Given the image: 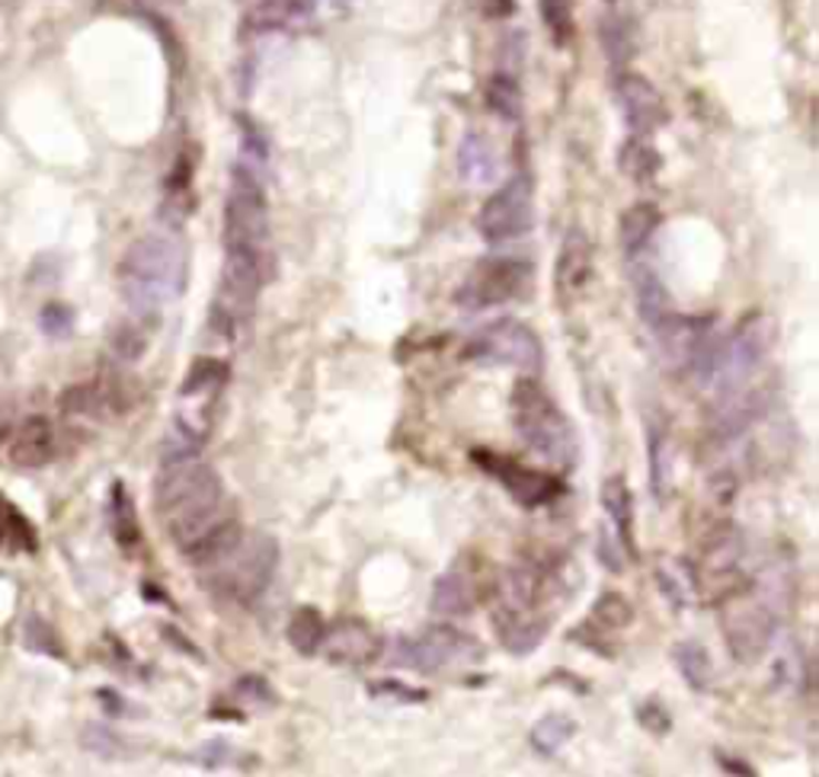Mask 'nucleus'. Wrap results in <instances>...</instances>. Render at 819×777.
<instances>
[{"mask_svg":"<svg viewBox=\"0 0 819 777\" xmlns=\"http://www.w3.org/2000/svg\"><path fill=\"white\" fill-rule=\"evenodd\" d=\"M323 636H326V621L314 604H301L294 608V614L289 618V628H286V640L298 656H318L323 646Z\"/></svg>","mask_w":819,"mask_h":777,"instance_id":"nucleus-26","label":"nucleus"},{"mask_svg":"<svg viewBox=\"0 0 819 777\" xmlns=\"http://www.w3.org/2000/svg\"><path fill=\"white\" fill-rule=\"evenodd\" d=\"M531 221H535V196H531V179L522 173L502 183L497 193L480 205L477 234L487 244H506V240L526 237Z\"/></svg>","mask_w":819,"mask_h":777,"instance_id":"nucleus-12","label":"nucleus"},{"mask_svg":"<svg viewBox=\"0 0 819 777\" xmlns=\"http://www.w3.org/2000/svg\"><path fill=\"white\" fill-rule=\"evenodd\" d=\"M321 650L336 665H372L384 653V640L365 621L343 618L333 628H326Z\"/></svg>","mask_w":819,"mask_h":777,"instance_id":"nucleus-18","label":"nucleus"},{"mask_svg":"<svg viewBox=\"0 0 819 777\" xmlns=\"http://www.w3.org/2000/svg\"><path fill=\"white\" fill-rule=\"evenodd\" d=\"M154 506L174 547L193 567L215 560L240 535V521L225 499L221 474L199 458L164 464L154 484Z\"/></svg>","mask_w":819,"mask_h":777,"instance_id":"nucleus-1","label":"nucleus"},{"mask_svg":"<svg viewBox=\"0 0 819 777\" xmlns=\"http://www.w3.org/2000/svg\"><path fill=\"white\" fill-rule=\"evenodd\" d=\"M646 448H650V489L653 499L663 503L670 493V435L663 426H650Z\"/></svg>","mask_w":819,"mask_h":777,"instance_id":"nucleus-34","label":"nucleus"},{"mask_svg":"<svg viewBox=\"0 0 819 777\" xmlns=\"http://www.w3.org/2000/svg\"><path fill=\"white\" fill-rule=\"evenodd\" d=\"M675 672L682 675V682L695 694H707L714 688V662L707 646L698 640H678L673 646Z\"/></svg>","mask_w":819,"mask_h":777,"instance_id":"nucleus-24","label":"nucleus"},{"mask_svg":"<svg viewBox=\"0 0 819 777\" xmlns=\"http://www.w3.org/2000/svg\"><path fill=\"white\" fill-rule=\"evenodd\" d=\"M225 247L266 250L269 253V201H266L263 167L237 157L231 186L225 199Z\"/></svg>","mask_w":819,"mask_h":777,"instance_id":"nucleus-7","label":"nucleus"},{"mask_svg":"<svg viewBox=\"0 0 819 777\" xmlns=\"http://www.w3.org/2000/svg\"><path fill=\"white\" fill-rule=\"evenodd\" d=\"M634 308H637V317L644 320L650 330L660 323V317L670 311V294L660 282L656 269L646 266V262L634 266Z\"/></svg>","mask_w":819,"mask_h":777,"instance_id":"nucleus-25","label":"nucleus"},{"mask_svg":"<svg viewBox=\"0 0 819 777\" xmlns=\"http://www.w3.org/2000/svg\"><path fill=\"white\" fill-rule=\"evenodd\" d=\"M602 509L609 516V528L614 531V538L624 545L628 557H634V496L624 484V477H609L602 484Z\"/></svg>","mask_w":819,"mask_h":777,"instance_id":"nucleus-22","label":"nucleus"},{"mask_svg":"<svg viewBox=\"0 0 819 777\" xmlns=\"http://www.w3.org/2000/svg\"><path fill=\"white\" fill-rule=\"evenodd\" d=\"M465 359L474 365H487V369L538 372L545 365V345L528 323L516 317H502V320L480 327L470 336L465 343Z\"/></svg>","mask_w":819,"mask_h":777,"instance_id":"nucleus-8","label":"nucleus"},{"mask_svg":"<svg viewBox=\"0 0 819 777\" xmlns=\"http://www.w3.org/2000/svg\"><path fill=\"white\" fill-rule=\"evenodd\" d=\"M775 682L788 691H807V685H810V662H807L797 640H788L778 650V656H775Z\"/></svg>","mask_w":819,"mask_h":777,"instance_id":"nucleus-33","label":"nucleus"},{"mask_svg":"<svg viewBox=\"0 0 819 777\" xmlns=\"http://www.w3.org/2000/svg\"><path fill=\"white\" fill-rule=\"evenodd\" d=\"M0 547L13 553H35L39 550V535L32 521L10 499L0 496Z\"/></svg>","mask_w":819,"mask_h":777,"instance_id":"nucleus-28","label":"nucleus"},{"mask_svg":"<svg viewBox=\"0 0 819 777\" xmlns=\"http://www.w3.org/2000/svg\"><path fill=\"white\" fill-rule=\"evenodd\" d=\"M624 557H628V550L614 538V531H602L599 535V560H602V567L612 570V573H621L624 570Z\"/></svg>","mask_w":819,"mask_h":777,"instance_id":"nucleus-44","label":"nucleus"},{"mask_svg":"<svg viewBox=\"0 0 819 777\" xmlns=\"http://www.w3.org/2000/svg\"><path fill=\"white\" fill-rule=\"evenodd\" d=\"M484 100L490 106V113H497L506 122H519L522 118V86L516 81V74H494L487 81Z\"/></svg>","mask_w":819,"mask_h":777,"instance_id":"nucleus-32","label":"nucleus"},{"mask_svg":"<svg viewBox=\"0 0 819 777\" xmlns=\"http://www.w3.org/2000/svg\"><path fill=\"white\" fill-rule=\"evenodd\" d=\"M474 464L484 467L490 477H497L499 487L526 509L551 506L557 496L563 493V480L554 477V474L528 467V464H519L512 458H502V455H494V452H474Z\"/></svg>","mask_w":819,"mask_h":777,"instance_id":"nucleus-14","label":"nucleus"},{"mask_svg":"<svg viewBox=\"0 0 819 777\" xmlns=\"http://www.w3.org/2000/svg\"><path fill=\"white\" fill-rule=\"evenodd\" d=\"M147 336L138 333V327H118L113 333V352H116L122 362H138L145 355Z\"/></svg>","mask_w":819,"mask_h":777,"instance_id":"nucleus-42","label":"nucleus"},{"mask_svg":"<svg viewBox=\"0 0 819 777\" xmlns=\"http://www.w3.org/2000/svg\"><path fill=\"white\" fill-rule=\"evenodd\" d=\"M235 701H240L247 711H272V707H279V694L272 688V682L266 678V675H257V672H250V675H240L235 682Z\"/></svg>","mask_w":819,"mask_h":777,"instance_id":"nucleus-36","label":"nucleus"},{"mask_svg":"<svg viewBox=\"0 0 819 777\" xmlns=\"http://www.w3.org/2000/svg\"><path fill=\"white\" fill-rule=\"evenodd\" d=\"M592 624H599L609 633L624 631L634 624V604L628 602V595H621V592H602L592 604Z\"/></svg>","mask_w":819,"mask_h":777,"instance_id":"nucleus-35","label":"nucleus"},{"mask_svg":"<svg viewBox=\"0 0 819 777\" xmlns=\"http://www.w3.org/2000/svg\"><path fill=\"white\" fill-rule=\"evenodd\" d=\"M614 100L618 110L624 115V125L631 128V135H653L660 125L670 122L663 93L650 84L641 74L631 71H618L614 77Z\"/></svg>","mask_w":819,"mask_h":777,"instance_id":"nucleus-16","label":"nucleus"},{"mask_svg":"<svg viewBox=\"0 0 819 777\" xmlns=\"http://www.w3.org/2000/svg\"><path fill=\"white\" fill-rule=\"evenodd\" d=\"M55 426L45 416H30L10 442V460L20 467H42L55 458Z\"/></svg>","mask_w":819,"mask_h":777,"instance_id":"nucleus-20","label":"nucleus"},{"mask_svg":"<svg viewBox=\"0 0 819 777\" xmlns=\"http://www.w3.org/2000/svg\"><path fill=\"white\" fill-rule=\"evenodd\" d=\"M531 262L522 257H487L480 259L465 286L458 288V304L465 311H484V308H499L509 301H519L531 288Z\"/></svg>","mask_w":819,"mask_h":777,"instance_id":"nucleus-11","label":"nucleus"},{"mask_svg":"<svg viewBox=\"0 0 819 777\" xmlns=\"http://www.w3.org/2000/svg\"><path fill=\"white\" fill-rule=\"evenodd\" d=\"M714 762H717V768L727 771V775L756 777V768H753L746 758H736V755H727V752H714Z\"/></svg>","mask_w":819,"mask_h":777,"instance_id":"nucleus-46","label":"nucleus"},{"mask_svg":"<svg viewBox=\"0 0 819 777\" xmlns=\"http://www.w3.org/2000/svg\"><path fill=\"white\" fill-rule=\"evenodd\" d=\"M23 640H27V646H30L32 653L55 656V660L64 656V646H61L59 633H55L52 624H45L42 618H30V621H27V628H23Z\"/></svg>","mask_w":819,"mask_h":777,"instance_id":"nucleus-39","label":"nucleus"},{"mask_svg":"<svg viewBox=\"0 0 819 777\" xmlns=\"http://www.w3.org/2000/svg\"><path fill=\"white\" fill-rule=\"evenodd\" d=\"M663 225V215L653 201H634L624 215H621V247L631 259H637L646 250V244L653 240V234Z\"/></svg>","mask_w":819,"mask_h":777,"instance_id":"nucleus-23","label":"nucleus"},{"mask_svg":"<svg viewBox=\"0 0 819 777\" xmlns=\"http://www.w3.org/2000/svg\"><path fill=\"white\" fill-rule=\"evenodd\" d=\"M541 20H545V27H548L557 45L570 42V35H573V7H570V0H541Z\"/></svg>","mask_w":819,"mask_h":777,"instance_id":"nucleus-38","label":"nucleus"},{"mask_svg":"<svg viewBox=\"0 0 819 777\" xmlns=\"http://www.w3.org/2000/svg\"><path fill=\"white\" fill-rule=\"evenodd\" d=\"M602 52L612 61V68H624L631 55H634V35H631V27L628 20L621 17H605L602 20Z\"/></svg>","mask_w":819,"mask_h":777,"instance_id":"nucleus-37","label":"nucleus"},{"mask_svg":"<svg viewBox=\"0 0 819 777\" xmlns=\"http://www.w3.org/2000/svg\"><path fill=\"white\" fill-rule=\"evenodd\" d=\"M228 758H231V748L225 746V743H211L208 748H203V768H208V771L228 765Z\"/></svg>","mask_w":819,"mask_h":777,"instance_id":"nucleus-47","label":"nucleus"},{"mask_svg":"<svg viewBox=\"0 0 819 777\" xmlns=\"http://www.w3.org/2000/svg\"><path fill=\"white\" fill-rule=\"evenodd\" d=\"M484 13L487 17H509V13H516V0H484Z\"/></svg>","mask_w":819,"mask_h":777,"instance_id":"nucleus-48","label":"nucleus"},{"mask_svg":"<svg viewBox=\"0 0 819 777\" xmlns=\"http://www.w3.org/2000/svg\"><path fill=\"white\" fill-rule=\"evenodd\" d=\"M656 586H660V595L673 604L675 611H685L688 602L695 599V570L692 563H682V560H670V563H660L656 567Z\"/></svg>","mask_w":819,"mask_h":777,"instance_id":"nucleus-29","label":"nucleus"},{"mask_svg":"<svg viewBox=\"0 0 819 777\" xmlns=\"http://www.w3.org/2000/svg\"><path fill=\"white\" fill-rule=\"evenodd\" d=\"M637 723L650 729L653 736H663V733H670V726H673V719H670V711L663 707V704H656V701H646L637 707Z\"/></svg>","mask_w":819,"mask_h":777,"instance_id":"nucleus-43","label":"nucleus"},{"mask_svg":"<svg viewBox=\"0 0 819 777\" xmlns=\"http://www.w3.org/2000/svg\"><path fill=\"white\" fill-rule=\"evenodd\" d=\"M480 595H484V589H480L477 576L470 573L465 563H455L433 582L429 608L445 618H458V614H470L480 602Z\"/></svg>","mask_w":819,"mask_h":777,"instance_id":"nucleus-19","label":"nucleus"},{"mask_svg":"<svg viewBox=\"0 0 819 777\" xmlns=\"http://www.w3.org/2000/svg\"><path fill=\"white\" fill-rule=\"evenodd\" d=\"M656 343H660V355L673 372H685L695 365L698 352L704 343L714 336V317H688V314H666L660 317V323L653 327Z\"/></svg>","mask_w":819,"mask_h":777,"instance_id":"nucleus-15","label":"nucleus"},{"mask_svg":"<svg viewBox=\"0 0 819 777\" xmlns=\"http://www.w3.org/2000/svg\"><path fill=\"white\" fill-rule=\"evenodd\" d=\"M781 582L775 576H756L743 579L733 592H727L717 602V618L724 643L736 662H759L778 640L781 621H785V604L788 599L781 595Z\"/></svg>","mask_w":819,"mask_h":777,"instance_id":"nucleus-3","label":"nucleus"},{"mask_svg":"<svg viewBox=\"0 0 819 777\" xmlns=\"http://www.w3.org/2000/svg\"><path fill=\"white\" fill-rule=\"evenodd\" d=\"M100 701L113 711V717H118V711H125V707H128V704H125L118 694H113V691H100Z\"/></svg>","mask_w":819,"mask_h":777,"instance_id":"nucleus-49","label":"nucleus"},{"mask_svg":"<svg viewBox=\"0 0 819 777\" xmlns=\"http://www.w3.org/2000/svg\"><path fill=\"white\" fill-rule=\"evenodd\" d=\"M189 262L183 247L167 234L138 237L118 262V291L138 317H157L186 288Z\"/></svg>","mask_w":819,"mask_h":777,"instance_id":"nucleus-2","label":"nucleus"},{"mask_svg":"<svg viewBox=\"0 0 819 777\" xmlns=\"http://www.w3.org/2000/svg\"><path fill=\"white\" fill-rule=\"evenodd\" d=\"M84 748L93 752V755H100V758H118V755H125L122 752V739H118L110 726H100V723L84 726Z\"/></svg>","mask_w":819,"mask_h":777,"instance_id":"nucleus-41","label":"nucleus"},{"mask_svg":"<svg viewBox=\"0 0 819 777\" xmlns=\"http://www.w3.org/2000/svg\"><path fill=\"white\" fill-rule=\"evenodd\" d=\"M589 282H592V244L583 230L570 228L560 240L554 262V291L560 304L583 298Z\"/></svg>","mask_w":819,"mask_h":777,"instance_id":"nucleus-17","label":"nucleus"},{"mask_svg":"<svg viewBox=\"0 0 819 777\" xmlns=\"http://www.w3.org/2000/svg\"><path fill=\"white\" fill-rule=\"evenodd\" d=\"M480 656H484L480 643L470 633H462L448 624H436L419 636H404L397 643V665L413 669V672H426V675L442 672L455 662H477Z\"/></svg>","mask_w":819,"mask_h":777,"instance_id":"nucleus-13","label":"nucleus"},{"mask_svg":"<svg viewBox=\"0 0 819 777\" xmlns=\"http://www.w3.org/2000/svg\"><path fill=\"white\" fill-rule=\"evenodd\" d=\"M458 173L468 186H487L499 179V157L490 138L480 132H468L458 144Z\"/></svg>","mask_w":819,"mask_h":777,"instance_id":"nucleus-21","label":"nucleus"},{"mask_svg":"<svg viewBox=\"0 0 819 777\" xmlns=\"http://www.w3.org/2000/svg\"><path fill=\"white\" fill-rule=\"evenodd\" d=\"M573 736H577V719L567 717V714H548L531 726L528 743L541 758H554Z\"/></svg>","mask_w":819,"mask_h":777,"instance_id":"nucleus-30","label":"nucleus"},{"mask_svg":"<svg viewBox=\"0 0 819 777\" xmlns=\"http://www.w3.org/2000/svg\"><path fill=\"white\" fill-rule=\"evenodd\" d=\"M771 320L765 314H749L733 336L720 340V352H717V369L711 384L717 387V394L724 391H736L746 387L771 352Z\"/></svg>","mask_w":819,"mask_h":777,"instance_id":"nucleus-9","label":"nucleus"},{"mask_svg":"<svg viewBox=\"0 0 819 777\" xmlns=\"http://www.w3.org/2000/svg\"><path fill=\"white\" fill-rule=\"evenodd\" d=\"M74 308L71 304H64V301H49L42 311H39V327H42V333L45 336H52V340H64V336H71V330H74Z\"/></svg>","mask_w":819,"mask_h":777,"instance_id":"nucleus-40","label":"nucleus"},{"mask_svg":"<svg viewBox=\"0 0 819 777\" xmlns=\"http://www.w3.org/2000/svg\"><path fill=\"white\" fill-rule=\"evenodd\" d=\"M375 697H391V701H401V704H413V701H426V691H413L401 682H372L369 685Z\"/></svg>","mask_w":819,"mask_h":777,"instance_id":"nucleus-45","label":"nucleus"},{"mask_svg":"<svg viewBox=\"0 0 819 777\" xmlns=\"http://www.w3.org/2000/svg\"><path fill=\"white\" fill-rule=\"evenodd\" d=\"M545 573L531 563H512L494 582V628L499 643L512 656H528L545 643L551 618L538 614Z\"/></svg>","mask_w":819,"mask_h":777,"instance_id":"nucleus-4","label":"nucleus"},{"mask_svg":"<svg viewBox=\"0 0 819 777\" xmlns=\"http://www.w3.org/2000/svg\"><path fill=\"white\" fill-rule=\"evenodd\" d=\"M618 167L631 183H650L660 173L663 160H660V151L646 142V135H631L618 151Z\"/></svg>","mask_w":819,"mask_h":777,"instance_id":"nucleus-27","label":"nucleus"},{"mask_svg":"<svg viewBox=\"0 0 819 777\" xmlns=\"http://www.w3.org/2000/svg\"><path fill=\"white\" fill-rule=\"evenodd\" d=\"M743 560H746V535H743V528L733 525V521H717L711 528V535L704 538L698 560H692L695 586L702 592H707L711 602L717 604L746 579Z\"/></svg>","mask_w":819,"mask_h":777,"instance_id":"nucleus-10","label":"nucleus"},{"mask_svg":"<svg viewBox=\"0 0 819 777\" xmlns=\"http://www.w3.org/2000/svg\"><path fill=\"white\" fill-rule=\"evenodd\" d=\"M512 423L522 435L528 448L541 455L551 464L573 467L580 458V438L570 423V416L554 403V397L535 381V377H519L512 387Z\"/></svg>","mask_w":819,"mask_h":777,"instance_id":"nucleus-6","label":"nucleus"},{"mask_svg":"<svg viewBox=\"0 0 819 777\" xmlns=\"http://www.w3.org/2000/svg\"><path fill=\"white\" fill-rule=\"evenodd\" d=\"M282 547L272 535H237V541L225 547L215 560H208L203 582L208 592L235 604H253L263 599L266 589L279 573Z\"/></svg>","mask_w":819,"mask_h":777,"instance_id":"nucleus-5","label":"nucleus"},{"mask_svg":"<svg viewBox=\"0 0 819 777\" xmlns=\"http://www.w3.org/2000/svg\"><path fill=\"white\" fill-rule=\"evenodd\" d=\"M110 521H113V535L125 550H135L142 545V525L135 516V503L128 496V489L122 480H116V487L110 493Z\"/></svg>","mask_w":819,"mask_h":777,"instance_id":"nucleus-31","label":"nucleus"}]
</instances>
